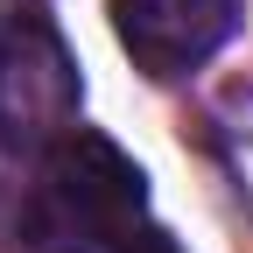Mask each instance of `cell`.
<instances>
[{"label":"cell","instance_id":"obj_4","mask_svg":"<svg viewBox=\"0 0 253 253\" xmlns=\"http://www.w3.org/2000/svg\"><path fill=\"white\" fill-rule=\"evenodd\" d=\"M42 28H56V21H49V0H0V49L42 36Z\"/></svg>","mask_w":253,"mask_h":253},{"label":"cell","instance_id":"obj_3","mask_svg":"<svg viewBox=\"0 0 253 253\" xmlns=\"http://www.w3.org/2000/svg\"><path fill=\"white\" fill-rule=\"evenodd\" d=\"M56 253H183L162 225H148V218H134V225H113V232H91V239H71Z\"/></svg>","mask_w":253,"mask_h":253},{"label":"cell","instance_id":"obj_5","mask_svg":"<svg viewBox=\"0 0 253 253\" xmlns=\"http://www.w3.org/2000/svg\"><path fill=\"white\" fill-rule=\"evenodd\" d=\"M7 162H14V148H7V141H0V176H7Z\"/></svg>","mask_w":253,"mask_h":253},{"label":"cell","instance_id":"obj_1","mask_svg":"<svg viewBox=\"0 0 253 253\" xmlns=\"http://www.w3.org/2000/svg\"><path fill=\"white\" fill-rule=\"evenodd\" d=\"M134 218H148V176L126 162L106 134L71 126L63 141H49L42 183H36V197H28L36 253H56V246L113 232V225H134Z\"/></svg>","mask_w":253,"mask_h":253},{"label":"cell","instance_id":"obj_2","mask_svg":"<svg viewBox=\"0 0 253 253\" xmlns=\"http://www.w3.org/2000/svg\"><path fill=\"white\" fill-rule=\"evenodd\" d=\"M120 49L148 78H183L232 36V0H106Z\"/></svg>","mask_w":253,"mask_h":253}]
</instances>
